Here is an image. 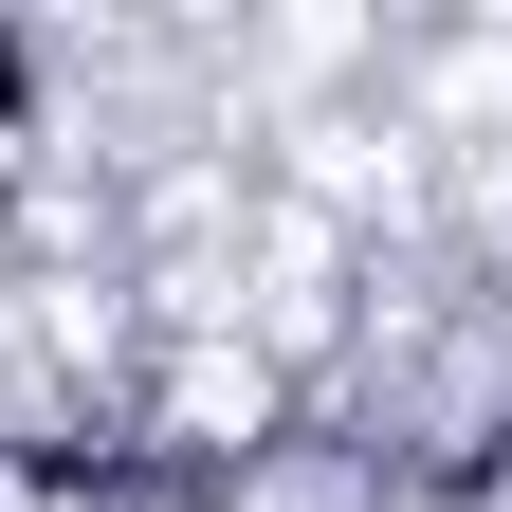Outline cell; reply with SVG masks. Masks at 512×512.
Wrapping results in <instances>:
<instances>
[{
  "label": "cell",
  "instance_id": "obj_1",
  "mask_svg": "<svg viewBox=\"0 0 512 512\" xmlns=\"http://www.w3.org/2000/svg\"><path fill=\"white\" fill-rule=\"evenodd\" d=\"M37 110H55V37L0 19V147H37Z\"/></svg>",
  "mask_w": 512,
  "mask_h": 512
}]
</instances>
